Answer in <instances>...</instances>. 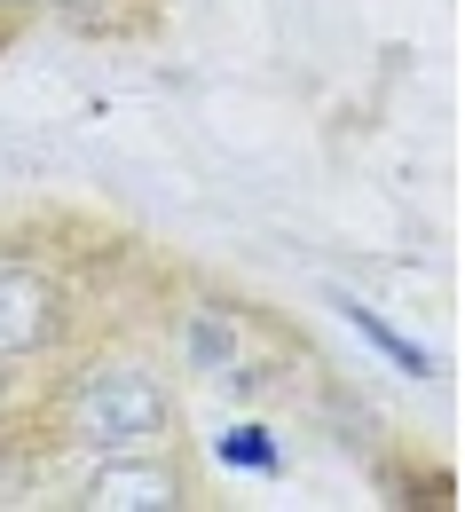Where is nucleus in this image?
Here are the masks:
<instances>
[{
	"label": "nucleus",
	"instance_id": "1",
	"mask_svg": "<svg viewBox=\"0 0 465 512\" xmlns=\"http://www.w3.org/2000/svg\"><path fill=\"white\" fill-rule=\"evenodd\" d=\"M182 426V402L158 363L142 355H95L64 379L56 402V434L87 457H127V449H166Z\"/></svg>",
	"mask_w": 465,
	"mask_h": 512
},
{
	"label": "nucleus",
	"instance_id": "2",
	"mask_svg": "<svg viewBox=\"0 0 465 512\" xmlns=\"http://www.w3.org/2000/svg\"><path fill=\"white\" fill-rule=\"evenodd\" d=\"M87 512H174L190 505V473L166 449H127V457H95L79 481Z\"/></svg>",
	"mask_w": 465,
	"mask_h": 512
},
{
	"label": "nucleus",
	"instance_id": "3",
	"mask_svg": "<svg viewBox=\"0 0 465 512\" xmlns=\"http://www.w3.org/2000/svg\"><path fill=\"white\" fill-rule=\"evenodd\" d=\"M71 331V308L64 292L48 284V276H32V268H0V371L8 363H40V355H56Z\"/></svg>",
	"mask_w": 465,
	"mask_h": 512
},
{
	"label": "nucleus",
	"instance_id": "4",
	"mask_svg": "<svg viewBox=\"0 0 465 512\" xmlns=\"http://www.w3.org/2000/svg\"><path fill=\"white\" fill-rule=\"evenodd\" d=\"M332 308H339V323H347V331H363V339H371V347H379L395 371H410V379H426V371H434V355H426V347H410V339H402V331L379 316L371 300H355V292H332Z\"/></svg>",
	"mask_w": 465,
	"mask_h": 512
},
{
	"label": "nucleus",
	"instance_id": "5",
	"mask_svg": "<svg viewBox=\"0 0 465 512\" xmlns=\"http://www.w3.org/2000/svg\"><path fill=\"white\" fill-rule=\"evenodd\" d=\"M182 355H190V371H229V363H237V316H229V308H190Z\"/></svg>",
	"mask_w": 465,
	"mask_h": 512
},
{
	"label": "nucleus",
	"instance_id": "6",
	"mask_svg": "<svg viewBox=\"0 0 465 512\" xmlns=\"http://www.w3.org/2000/svg\"><path fill=\"white\" fill-rule=\"evenodd\" d=\"M213 457L237 465V473H284V449L268 442L261 426H221V434H213Z\"/></svg>",
	"mask_w": 465,
	"mask_h": 512
},
{
	"label": "nucleus",
	"instance_id": "7",
	"mask_svg": "<svg viewBox=\"0 0 465 512\" xmlns=\"http://www.w3.org/2000/svg\"><path fill=\"white\" fill-rule=\"evenodd\" d=\"M0 8H32V0H0Z\"/></svg>",
	"mask_w": 465,
	"mask_h": 512
}]
</instances>
